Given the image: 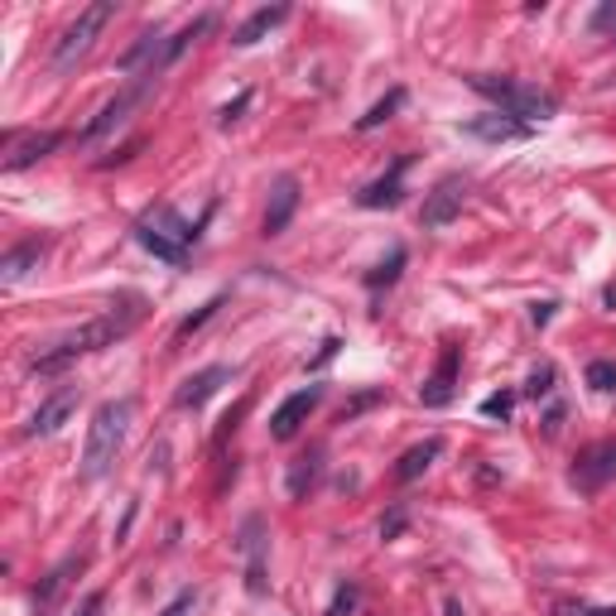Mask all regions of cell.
I'll return each mask as SVG.
<instances>
[{"instance_id":"cell-1","label":"cell","mask_w":616,"mask_h":616,"mask_svg":"<svg viewBox=\"0 0 616 616\" xmlns=\"http://www.w3.org/2000/svg\"><path fill=\"white\" fill-rule=\"evenodd\" d=\"M145 322V299L140 295H126L121 304H111L107 314H97L92 322H82V328L63 332L58 342L43 351V357H34V376H58L68 361L87 357V351H101V347H116L121 337H130Z\"/></svg>"},{"instance_id":"cell-2","label":"cell","mask_w":616,"mask_h":616,"mask_svg":"<svg viewBox=\"0 0 616 616\" xmlns=\"http://www.w3.org/2000/svg\"><path fill=\"white\" fill-rule=\"evenodd\" d=\"M130 419H136V400H107V405H97L92 424H87V444H82V477L87 481H97V477L111 473L116 453L126 448Z\"/></svg>"},{"instance_id":"cell-3","label":"cell","mask_w":616,"mask_h":616,"mask_svg":"<svg viewBox=\"0 0 616 616\" xmlns=\"http://www.w3.org/2000/svg\"><path fill=\"white\" fill-rule=\"evenodd\" d=\"M473 87L487 101H496L506 116H516V121H549L554 111H559V101L549 92H539L530 82H510V78H487V72H477Z\"/></svg>"},{"instance_id":"cell-4","label":"cell","mask_w":616,"mask_h":616,"mask_svg":"<svg viewBox=\"0 0 616 616\" xmlns=\"http://www.w3.org/2000/svg\"><path fill=\"white\" fill-rule=\"evenodd\" d=\"M111 20H116V6H111V0H97V6H87L78 20H72L63 34H58V43H53V68L68 72L87 49H92L97 34H101V29H107Z\"/></svg>"},{"instance_id":"cell-5","label":"cell","mask_w":616,"mask_h":616,"mask_svg":"<svg viewBox=\"0 0 616 616\" xmlns=\"http://www.w3.org/2000/svg\"><path fill=\"white\" fill-rule=\"evenodd\" d=\"M607 481H616V438H607V444H593L578 453L574 463V487L578 491H603Z\"/></svg>"},{"instance_id":"cell-6","label":"cell","mask_w":616,"mask_h":616,"mask_svg":"<svg viewBox=\"0 0 616 616\" xmlns=\"http://www.w3.org/2000/svg\"><path fill=\"white\" fill-rule=\"evenodd\" d=\"M78 400H82V390H78V386L53 390L49 400H43V405L34 409V419L24 424V438H49V434H58V429H63V424L72 419V409H78Z\"/></svg>"},{"instance_id":"cell-7","label":"cell","mask_w":616,"mask_h":616,"mask_svg":"<svg viewBox=\"0 0 616 616\" xmlns=\"http://www.w3.org/2000/svg\"><path fill=\"white\" fill-rule=\"evenodd\" d=\"M58 145H63V136L58 130H34V136H6V173H20V169H29L34 159H43V155H53Z\"/></svg>"},{"instance_id":"cell-8","label":"cell","mask_w":616,"mask_h":616,"mask_svg":"<svg viewBox=\"0 0 616 616\" xmlns=\"http://www.w3.org/2000/svg\"><path fill=\"white\" fill-rule=\"evenodd\" d=\"M318 400H322V390H318V386H308V390H299V395H289V400L270 415V438H280V444H285V438H295V434L304 429V424H308V415L318 409Z\"/></svg>"},{"instance_id":"cell-9","label":"cell","mask_w":616,"mask_h":616,"mask_svg":"<svg viewBox=\"0 0 616 616\" xmlns=\"http://www.w3.org/2000/svg\"><path fill=\"white\" fill-rule=\"evenodd\" d=\"M463 198H467V179H458V173H453V179H444L434 188L429 198H424V227H448L453 217L463 212Z\"/></svg>"},{"instance_id":"cell-10","label":"cell","mask_w":616,"mask_h":616,"mask_svg":"<svg viewBox=\"0 0 616 616\" xmlns=\"http://www.w3.org/2000/svg\"><path fill=\"white\" fill-rule=\"evenodd\" d=\"M145 87H150V82H145V78H140L136 87H126V92H121V97H111V101H107V107H101V116H97V121H92V126H87V130H82V145H97L101 136H111V130H116V126H121V121H126V111H130V107H136V101L145 97Z\"/></svg>"},{"instance_id":"cell-11","label":"cell","mask_w":616,"mask_h":616,"mask_svg":"<svg viewBox=\"0 0 616 616\" xmlns=\"http://www.w3.org/2000/svg\"><path fill=\"white\" fill-rule=\"evenodd\" d=\"M227 380H231V366H208V371H198V376L183 380L179 395H173V405H179V409H202L217 390L227 386Z\"/></svg>"},{"instance_id":"cell-12","label":"cell","mask_w":616,"mask_h":616,"mask_svg":"<svg viewBox=\"0 0 616 616\" xmlns=\"http://www.w3.org/2000/svg\"><path fill=\"white\" fill-rule=\"evenodd\" d=\"M299 208V179L295 173H280L270 188V208H266V237H280V231L289 227V217H295Z\"/></svg>"},{"instance_id":"cell-13","label":"cell","mask_w":616,"mask_h":616,"mask_svg":"<svg viewBox=\"0 0 616 616\" xmlns=\"http://www.w3.org/2000/svg\"><path fill=\"white\" fill-rule=\"evenodd\" d=\"M453 390H458V347H448V351H444L438 371L419 386V400L429 405V409H444V405L453 400Z\"/></svg>"},{"instance_id":"cell-14","label":"cell","mask_w":616,"mask_h":616,"mask_svg":"<svg viewBox=\"0 0 616 616\" xmlns=\"http://www.w3.org/2000/svg\"><path fill=\"white\" fill-rule=\"evenodd\" d=\"M405 169H409V155H405V159H395V165H390V173H380L376 183H366L361 193H357V202H361V208H395V202H400Z\"/></svg>"},{"instance_id":"cell-15","label":"cell","mask_w":616,"mask_h":616,"mask_svg":"<svg viewBox=\"0 0 616 616\" xmlns=\"http://www.w3.org/2000/svg\"><path fill=\"white\" fill-rule=\"evenodd\" d=\"M78 568H82V559H68V564H58L53 574L39 583V588H34V612H39V616H53L58 597L68 593V583H72V574H78Z\"/></svg>"},{"instance_id":"cell-16","label":"cell","mask_w":616,"mask_h":616,"mask_svg":"<svg viewBox=\"0 0 616 616\" xmlns=\"http://www.w3.org/2000/svg\"><path fill=\"white\" fill-rule=\"evenodd\" d=\"M285 20H289V6H266V10H256L251 20L237 29V39H231V43H237V49H251V43H260L275 24H285Z\"/></svg>"},{"instance_id":"cell-17","label":"cell","mask_w":616,"mask_h":616,"mask_svg":"<svg viewBox=\"0 0 616 616\" xmlns=\"http://www.w3.org/2000/svg\"><path fill=\"white\" fill-rule=\"evenodd\" d=\"M39 256H43V241H24V246H14V251H6V260H0V285H20L29 270H39Z\"/></svg>"},{"instance_id":"cell-18","label":"cell","mask_w":616,"mask_h":616,"mask_svg":"<svg viewBox=\"0 0 616 616\" xmlns=\"http://www.w3.org/2000/svg\"><path fill=\"white\" fill-rule=\"evenodd\" d=\"M463 130H467V136H481V140H520V136H530V126L516 121V116H481V121H467Z\"/></svg>"},{"instance_id":"cell-19","label":"cell","mask_w":616,"mask_h":616,"mask_svg":"<svg viewBox=\"0 0 616 616\" xmlns=\"http://www.w3.org/2000/svg\"><path fill=\"white\" fill-rule=\"evenodd\" d=\"M444 453V438H424L419 448H409L400 463H395V481H415L419 473H429L434 467V458Z\"/></svg>"},{"instance_id":"cell-20","label":"cell","mask_w":616,"mask_h":616,"mask_svg":"<svg viewBox=\"0 0 616 616\" xmlns=\"http://www.w3.org/2000/svg\"><path fill=\"white\" fill-rule=\"evenodd\" d=\"M246 549H251V568H246V588L256 597L266 593V564H260V520H246Z\"/></svg>"},{"instance_id":"cell-21","label":"cell","mask_w":616,"mask_h":616,"mask_svg":"<svg viewBox=\"0 0 616 616\" xmlns=\"http://www.w3.org/2000/svg\"><path fill=\"white\" fill-rule=\"evenodd\" d=\"M400 107H405V92H400V87H395V92H390L386 101H376V107L361 116V121H357V130H376V126H386V121H390V116L400 111Z\"/></svg>"},{"instance_id":"cell-22","label":"cell","mask_w":616,"mask_h":616,"mask_svg":"<svg viewBox=\"0 0 616 616\" xmlns=\"http://www.w3.org/2000/svg\"><path fill=\"white\" fill-rule=\"evenodd\" d=\"M400 266H405V251H400V246H395L386 266H376L371 275H366V285H371V289H380V285H395V275H400Z\"/></svg>"},{"instance_id":"cell-23","label":"cell","mask_w":616,"mask_h":616,"mask_svg":"<svg viewBox=\"0 0 616 616\" xmlns=\"http://www.w3.org/2000/svg\"><path fill=\"white\" fill-rule=\"evenodd\" d=\"M588 386L603 390V395H616V361H593L588 366Z\"/></svg>"},{"instance_id":"cell-24","label":"cell","mask_w":616,"mask_h":616,"mask_svg":"<svg viewBox=\"0 0 616 616\" xmlns=\"http://www.w3.org/2000/svg\"><path fill=\"white\" fill-rule=\"evenodd\" d=\"M217 308H222V299L202 304V308H198V314H193V318H183V322H179V332H173V337H179V342H183V337H188V332H198V328H202V322H208V318L217 314Z\"/></svg>"},{"instance_id":"cell-25","label":"cell","mask_w":616,"mask_h":616,"mask_svg":"<svg viewBox=\"0 0 616 616\" xmlns=\"http://www.w3.org/2000/svg\"><path fill=\"white\" fill-rule=\"evenodd\" d=\"M510 409H516V395H487V400H481V415H487V419H506L510 415Z\"/></svg>"},{"instance_id":"cell-26","label":"cell","mask_w":616,"mask_h":616,"mask_svg":"<svg viewBox=\"0 0 616 616\" xmlns=\"http://www.w3.org/2000/svg\"><path fill=\"white\" fill-rule=\"evenodd\" d=\"M314 473H318V458H299L295 477H289V491H295V496H304V487H308V481H314Z\"/></svg>"},{"instance_id":"cell-27","label":"cell","mask_w":616,"mask_h":616,"mask_svg":"<svg viewBox=\"0 0 616 616\" xmlns=\"http://www.w3.org/2000/svg\"><path fill=\"white\" fill-rule=\"evenodd\" d=\"M193 607H198V593H179L159 616H193Z\"/></svg>"},{"instance_id":"cell-28","label":"cell","mask_w":616,"mask_h":616,"mask_svg":"<svg viewBox=\"0 0 616 616\" xmlns=\"http://www.w3.org/2000/svg\"><path fill=\"white\" fill-rule=\"evenodd\" d=\"M351 607H357V588H337V597H332V607H328V616H347Z\"/></svg>"},{"instance_id":"cell-29","label":"cell","mask_w":616,"mask_h":616,"mask_svg":"<svg viewBox=\"0 0 616 616\" xmlns=\"http://www.w3.org/2000/svg\"><path fill=\"white\" fill-rule=\"evenodd\" d=\"M549 380H554V366L545 361V366H539V371L530 376V395H535V400H539V395H549L554 386H549Z\"/></svg>"},{"instance_id":"cell-30","label":"cell","mask_w":616,"mask_h":616,"mask_svg":"<svg viewBox=\"0 0 616 616\" xmlns=\"http://www.w3.org/2000/svg\"><path fill=\"white\" fill-rule=\"evenodd\" d=\"M101 607H107V597H101V593H87V597H82V607L72 612V616H101Z\"/></svg>"},{"instance_id":"cell-31","label":"cell","mask_w":616,"mask_h":616,"mask_svg":"<svg viewBox=\"0 0 616 616\" xmlns=\"http://www.w3.org/2000/svg\"><path fill=\"white\" fill-rule=\"evenodd\" d=\"M246 107H251V92H241L237 101H231V107H222V126L237 121V111H246Z\"/></svg>"},{"instance_id":"cell-32","label":"cell","mask_w":616,"mask_h":616,"mask_svg":"<svg viewBox=\"0 0 616 616\" xmlns=\"http://www.w3.org/2000/svg\"><path fill=\"white\" fill-rule=\"evenodd\" d=\"M593 24H597V29H612V24H616V6H603V10H597Z\"/></svg>"},{"instance_id":"cell-33","label":"cell","mask_w":616,"mask_h":616,"mask_svg":"<svg viewBox=\"0 0 616 616\" xmlns=\"http://www.w3.org/2000/svg\"><path fill=\"white\" fill-rule=\"evenodd\" d=\"M559 616H616V612H612V607H607V612H583V607H574V603H564Z\"/></svg>"},{"instance_id":"cell-34","label":"cell","mask_w":616,"mask_h":616,"mask_svg":"<svg viewBox=\"0 0 616 616\" xmlns=\"http://www.w3.org/2000/svg\"><path fill=\"white\" fill-rule=\"evenodd\" d=\"M400 525H405V516H400V510H395V516H390V520H386V525H380V535H386V539H390V535H395V530H400Z\"/></svg>"}]
</instances>
